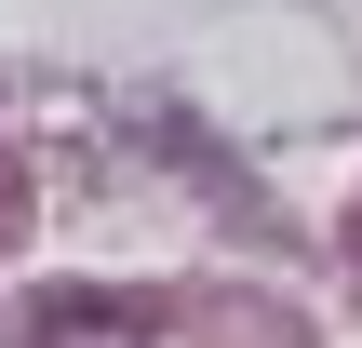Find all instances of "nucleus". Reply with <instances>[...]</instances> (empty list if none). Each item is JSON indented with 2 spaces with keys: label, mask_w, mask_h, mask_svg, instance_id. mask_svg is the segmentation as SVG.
<instances>
[{
  "label": "nucleus",
  "mask_w": 362,
  "mask_h": 348,
  "mask_svg": "<svg viewBox=\"0 0 362 348\" xmlns=\"http://www.w3.org/2000/svg\"><path fill=\"white\" fill-rule=\"evenodd\" d=\"M54 348H121V322H107V308H67V335Z\"/></svg>",
  "instance_id": "nucleus-1"
},
{
  "label": "nucleus",
  "mask_w": 362,
  "mask_h": 348,
  "mask_svg": "<svg viewBox=\"0 0 362 348\" xmlns=\"http://www.w3.org/2000/svg\"><path fill=\"white\" fill-rule=\"evenodd\" d=\"M0 215H13V174H0Z\"/></svg>",
  "instance_id": "nucleus-2"
}]
</instances>
